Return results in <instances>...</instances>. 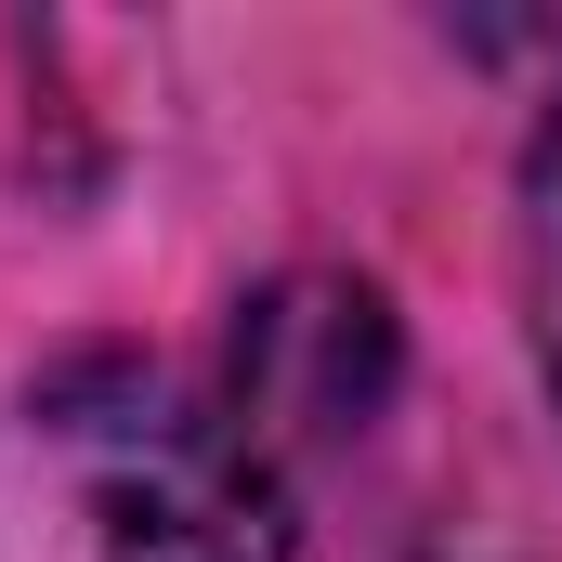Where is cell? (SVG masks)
Masks as SVG:
<instances>
[{
	"instance_id": "cell-1",
	"label": "cell",
	"mask_w": 562,
	"mask_h": 562,
	"mask_svg": "<svg viewBox=\"0 0 562 562\" xmlns=\"http://www.w3.org/2000/svg\"><path fill=\"white\" fill-rule=\"evenodd\" d=\"M393 380V314L340 276H288L236 327V431L276 458L288 431H353Z\"/></svg>"
},
{
	"instance_id": "cell-2",
	"label": "cell",
	"mask_w": 562,
	"mask_h": 562,
	"mask_svg": "<svg viewBox=\"0 0 562 562\" xmlns=\"http://www.w3.org/2000/svg\"><path fill=\"white\" fill-rule=\"evenodd\" d=\"M119 550L132 562H276L288 510H276V458L249 431H144L119 458Z\"/></svg>"
},
{
	"instance_id": "cell-3",
	"label": "cell",
	"mask_w": 562,
	"mask_h": 562,
	"mask_svg": "<svg viewBox=\"0 0 562 562\" xmlns=\"http://www.w3.org/2000/svg\"><path fill=\"white\" fill-rule=\"evenodd\" d=\"M524 314H537V367H550V406H562V92L524 144Z\"/></svg>"
}]
</instances>
